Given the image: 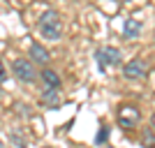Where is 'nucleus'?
<instances>
[{
    "label": "nucleus",
    "mask_w": 155,
    "mask_h": 148,
    "mask_svg": "<svg viewBox=\"0 0 155 148\" xmlns=\"http://www.w3.org/2000/svg\"><path fill=\"white\" fill-rule=\"evenodd\" d=\"M37 30L42 37L46 39H60L63 35V21H60V14L56 9H46L37 21Z\"/></svg>",
    "instance_id": "1"
},
{
    "label": "nucleus",
    "mask_w": 155,
    "mask_h": 148,
    "mask_svg": "<svg viewBox=\"0 0 155 148\" xmlns=\"http://www.w3.org/2000/svg\"><path fill=\"white\" fill-rule=\"evenodd\" d=\"M12 72L16 74V79L19 81H23V84H35L39 79L37 70H35V65H32V60H26V58H16L12 63Z\"/></svg>",
    "instance_id": "2"
},
{
    "label": "nucleus",
    "mask_w": 155,
    "mask_h": 148,
    "mask_svg": "<svg viewBox=\"0 0 155 148\" xmlns=\"http://www.w3.org/2000/svg\"><path fill=\"white\" fill-rule=\"evenodd\" d=\"M95 60H97V65H100V70L104 72L107 67L120 65L123 56H120V49H116V46H102V49L95 51Z\"/></svg>",
    "instance_id": "3"
},
{
    "label": "nucleus",
    "mask_w": 155,
    "mask_h": 148,
    "mask_svg": "<svg viewBox=\"0 0 155 148\" xmlns=\"http://www.w3.org/2000/svg\"><path fill=\"white\" fill-rule=\"evenodd\" d=\"M116 120L123 130H134L139 125V120H141V111L137 109V107H132V104H125V107L118 109Z\"/></svg>",
    "instance_id": "4"
},
{
    "label": "nucleus",
    "mask_w": 155,
    "mask_h": 148,
    "mask_svg": "<svg viewBox=\"0 0 155 148\" xmlns=\"http://www.w3.org/2000/svg\"><path fill=\"white\" fill-rule=\"evenodd\" d=\"M146 72H148V65H146V60L141 58H132L127 65H125V79H143L146 77Z\"/></svg>",
    "instance_id": "5"
},
{
    "label": "nucleus",
    "mask_w": 155,
    "mask_h": 148,
    "mask_svg": "<svg viewBox=\"0 0 155 148\" xmlns=\"http://www.w3.org/2000/svg\"><path fill=\"white\" fill-rule=\"evenodd\" d=\"M30 58H32V63H35V65H49L51 53L46 51L39 42H32V46H30Z\"/></svg>",
    "instance_id": "6"
},
{
    "label": "nucleus",
    "mask_w": 155,
    "mask_h": 148,
    "mask_svg": "<svg viewBox=\"0 0 155 148\" xmlns=\"http://www.w3.org/2000/svg\"><path fill=\"white\" fill-rule=\"evenodd\" d=\"M39 81L44 84L46 90H58L60 88V77L56 74L53 70H44V72H39Z\"/></svg>",
    "instance_id": "7"
},
{
    "label": "nucleus",
    "mask_w": 155,
    "mask_h": 148,
    "mask_svg": "<svg viewBox=\"0 0 155 148\" xmlns=\"http://www.w3.org/2000/svg\"><path fill=\"white\" fill-rule=\"evenodd\" d=\"M39 102L44 104V107H49V109H58L60 104H63V100H60L58 90H44L42 97H39Z\"/></svg>",
    "instance_id": "8"
},
{
    "label": "nucleus",
    "mask_w": 155,
    "mask_h": 148,
    "mask_svg": "<svg viewBox=\"0 0 155 148\" xmlns=\"http://www.w3.org/2000/svg\"><path fill=\"white\" fill-rule=\"evenodd\" d=\"M139 32H141V21L139 19H127L125 21V28H123L125 39H137Z\"/></svg>",
    "instance_id": "9"
},
{
    "label": "nucleus",
    "mask_w": 155,
    "mask_h": 148,
    "mask_svg": "<svg viewBox=\"0 0 155 148\" xmlns=\"http://www.w3.org/2000/svg\"><path fill=\"white\" fill-rule=\"evenodd\" d=\"M9 141L16 148H28V141H26V136L21 134V130H9Z\"/></svg>",
    "instance_id": "10"
},
{
    "label": "nucleus",
    "mask_w": 155,
    "mask_h": 148,
    "mask_svg": "<svg viewBox=\"0 0 155 148\" xmlns=\"http://www.w3.org/2000/svg\"><path fill=\"white\" fill-rule=\"evenodd\" d=\"M143 146L146 148H155V136L150 134V132H146V136H143Z\"/></svg>",
    "instance_id": "11"
},
{
    "label": "nucleus",
    "mask_w": 155,
    "mask_h": 148,
    "mask_svg": "<svg viewBox=\"0 0 155 148\" xmlns=\"http://www.w3.org/2000/svg\"><path fill=\"white\" fill-rule=\"evenodd\" d=\"M107 132H109L107 127H100V134H97L95 141H97V143H104V139H107Z\"/></svg>",
    "instance_id": "12"
},
{
    "label": "nucleus",
    "mask_w": 155,
    "mask_h": 148,
    "mask_svg": "<svg viewBox=\"0 0 155 148\" xmlns=\"http://www.w3.org/2000/svg\"><path fill=\"white\" fill-rule=\"evenodd\" d=\"M7 81V70H5V63L0 60V84H5Z\"/></svg>",
    "instance_id": "13"
},
{
    "label": "nucleus",
    "mask_w": 155,
    "mask_h": 148,
    "mask_svg": "<svg viewBox=\"0 0 155 148\" xmlns=\"http://www.w3.org/2000/svg\"><path fill=\"white\" fill-rule=\"evenodd\" d=\"M150 123H153V127H155V113H153V118H150Z\"/></svg>",
    "instance_id": "14"
},
{
    "label": "nucleus",
    "mask_w": 155,
    "mask_h": 148,
    "mask_svg": "<svg viewBox=\"0 0 155 148\" xmlns=\"http://www.w3.org/2000/svg\"><path fill=\"white\" fill-rule=\"evenodd\" d=\"M0 148H5V143H2V141H0Z\"/></svg>",
    "instance_id": "15"
},
{
    "label": "nucleus",
    "mask_w": 155,
    "mask_h": 148,
    "mask_svg": "<svg viewBox=\"0 0 155 148\" xmlns=\"http://www.w3.org/2000/svg\"><path fill=\"white\" fill-rule=\"evenodd\" d=\"M44 148H53V146H44Z\"/></svg>",
    "instance_id": "16"
},
{
    "label": "nucleus",
    "mask_w": 155,
    "mask_h": 148,
    "mask_svg": "<svg viewBox=\"0 0 155 148\" xmlns=\"http://www.w3.org/2000/svg\"><path fill=\"white\" fill-rule=\"evenodd\" d=\"M118 2H125V0H118Z\"/></svg>",
    "instance_id": "17"
},
{
    "label": "nucleus",
    "mask_w": 155,
    "mask_h": 148,
    "mask_svg": "<svg viewBox=\"0 0 155 148\" xmlns=\"http://www.w3.org/2000/svg\"><path fill=\"white\" fill-rule=\"evenodd\" d=\"M0 93H2V90H0Z\"/></svg>",
    "instance_id": "18"
}]
</instances>
